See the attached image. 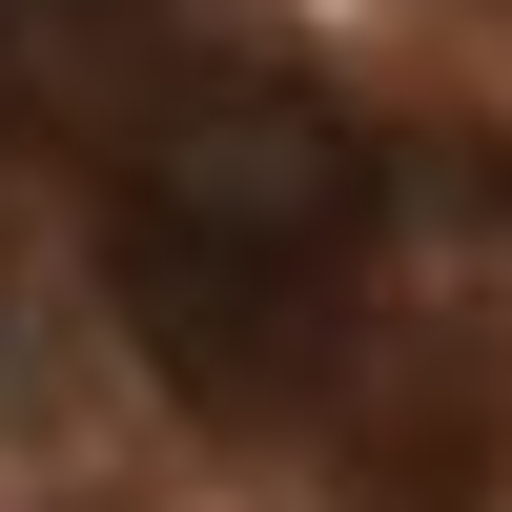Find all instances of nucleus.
Masks as SVG:
<instances>
[{
  "mask_svg": "<svg viewBox=\"0 0 512 512\" xmlns=\"http://www.w3.org/2000/svg\"><path fill=\"white\" fill-rule=\"evenodd\" d=\"M390 164L287 62H144L103 103V287L205 410H287L349 349Z\"/></svg>",
  "mask_w": 512,
  "mask_h": 512,
  "instance_id": "nucleus-1",
  "label": "nucleus"
}]
</instances>
